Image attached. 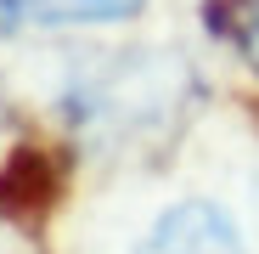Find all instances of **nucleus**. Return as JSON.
Masks as SVG:
<instances>
[{"label":"nucleus","instance_id":"nucleus-4","mask_svg":"<svg viewBox=\"0 0 259 254\" xmlns=\"http://www.w3.org/2000/svg\"><path fill=\"white\" fill-rule=\"evenodd\" d=\"M242 57L259 68V0L248 6V17H242Z\"/></svg>","mask_w":259,"mask_h":254},{"label":"nucleus","instance_id":"nucleus-3","mask_svg":"<svg viewBox=\"0 0 259 254\" xmlns=\"http://www.w3.org/2000/svg\"><path fill=\"white\" fill-rule=\"evenodd\" d=\"M147 0H0L6 28H91V23H124Z\"/></svg>","mask_w":259,"mask_h":254},{"label":"nucleus","instance_id":"nucleus-1","mask_svg":"<svg viewBox=\"0 0 259 254\" xmlns=\"http://www.w3.org/2000/svg\"><path fill=\"white\" fill-rule=\"evenodd\" d=\"M73 119L91 141L107 147H152L181 124L192 102V74L181 57L169 51H124L102 62L96 74H84L73 91Z\"/></svg>","mask_w":259,"mask_h":254},{"label":"nucleus","instance_id":"nucleus-2","mask_svg":"<svg viewBox=\"0 0 259 254\" xmlns=\"http://www.w3.org/2000/svg\"><path fill=\"white\" fill-rule=\"evenodd\" d=\"M130 254H248L237 221L214 198H181L141 232Z\"/></svg>","mask_w":259,"mask_h":254}]
</instances>
